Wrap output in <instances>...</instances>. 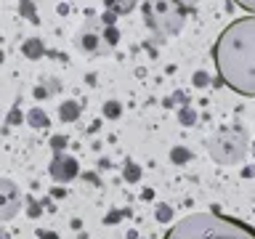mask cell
<instances>
[{"mask_svg": "<svg viewBox=\"0 0 255 239\" xmlns=\"http://www.w3.org/2000/svg\"><path fill=\"white\" fill-rule=\"evenodd\" d=\"M0 234H3V231H0Z\"/></svg>", "mask_w": 255, "mask_h": 239, "instance_id": "8", "label": "cell"}, {"mask_svg": "<svg viewBox=\"0 0 255 239\" xmlns=\"http://www.w3.org/2000/svg\"><path fill=\"white\" fill-rule=\"evenodd\" d=\"M135 3H138V0H104V5H107L112 13H117V16L130 13L135 8Z\"/></svg>", "mask_w": 255, "mask_h": 239, "instance_id": "5", "label": "cell"}, {"mask_svg": "<svg viewBox=\"0 0 255 239\" xmlns=\"http://www.w3.org/2000/svg\"><path fill=\"white\" fill-rule=\"evenodd\" d=\"M21 210V191L13 181L0 178V221H11Z\"/></svg>", "mask_w": 255, "mask_h": 239, "instance_id": "4", "label": "cell"}, {"mask_svg": "<svg viewBox=\"0 0 255 239\" xmlns=\"http://www.w3.org/2000/svg\"><path fill=\"white\" fill-rule=\"evenodd\" d=\"M186 11L175 0H146L143 5V19L157 35H175L183 24Z\"/></svg>", "mask_w": 255, "mask_h": 239, "instance_id": "3", "label": "cell"}, {"mask_svg": "<svg viewBox=\"0 0 255 239\" xmlns=\"http://www.w3.org/2000/svg\"><path fill=\"white\" fill-rule=\"evenodd\" d=\"M234 3H237L239 8H245L247 13H253V16H255V0H234Z\"/></svg>", "mask_w": 255, "mask_h": 239, "instance_id": "6", "label": "cell"}, {"mask_svg": "<svg viewBox=\"0 0 255 239\" xmlns=\"http://www.w3.org/2000/svg\"><path fill=\"white\" fill-rule=\"evenodd\" d=\"M221 83L239 96L255 99V16L231 21L213 45Z\"/></svg>", "mask_w": 255, "mask_h": 239, "instance_id": "1", "label": "cell"}, {"mask_svg": "<svg viewBox=\"0 0 255 239\" xmlns=\"http://www.w3.org/2000/svg\"><path fill=\"white\" fill-rule=\"evenodd\" d=\"M175 3H178V5L183 8V11H186V8H191V5L197 3V0H175Z\"/></svg>", "mask_w": 255, "mask_h": 239, "instance_id": "7", "label": "cell"}, {"mask_svg": "<svg viewBox=\"0 0 255 239\" xmlns=\"http://www.w3.org/2000/svg\"><path fill=\"white\" fill-rule=\"evenodd\" d=\"M162 239H255V226L223 213L199 210L175 221Z\"/></svg>", "mask_w": 255, "mask_h": 239, "instance_id": "2", "label": "cell"}]
</instances>
